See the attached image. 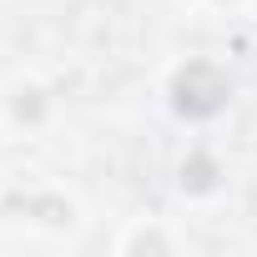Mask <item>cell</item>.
<instances>
[{
  "label": "cell",
  "instance_id": "6da1fadb",
  "mask_svg": "<svg viewBox=\"0 0 257 257\" xmlns=\"http://www.w3.org/2000/svg\"><path fill=\"white\" fill-rule=\"evenodd\" d=\"M227 96H232V86L212 61H187L172 81V101H177L182 116H212V111L227 106Z\"/></svg>",
  "mask_w": 257,
  "mask_h": 257
},
{
  "label": "cell",
  "instance_id": "7a4b0ae2",
  "mask_svg": "<svg viewBox=\"0 0 257 257\" xmlns=\"http://www.w3.org/2000/svg\"><path fill=\"white\" fill-rule=\"evenodd\" d=\"M182 187H187V192H212V187H217V167H212L207 157H192V162L182 167Z\"/></svg>",
  "mask_w": 257,
  "mask_h": 257
},
{
  "label": "cell",
  "instance_id": "3957f363",
  "mask_svg": "<svg viewBox=\"0 0 257 257\" xmlns=\"http://www.w3.org/2000/svg\"><path fill=\"white\" fill-rule=\"evenodd\" d=\"M16 116H31V121L41 116V101H36V91H31V101H16Z\"/></svg>",
  "mask_w": 257,
  "mask_h": 257
},
{
  "label": "cell",
  "instance_id": "277c9868",
  "mask_svg": "<svg viewBox=\"0 0 257 257\" xmlns=\"http://www.w3.org/2000/svg\"><path fill=\"white\" fill-rule=\"evenodd\" d=\"M147 247H152V252H167V242H162V237H137V252H147Z\"/></svg>",
  "mask_w": 257,
  "mask_h": 257
}]
</instances>
